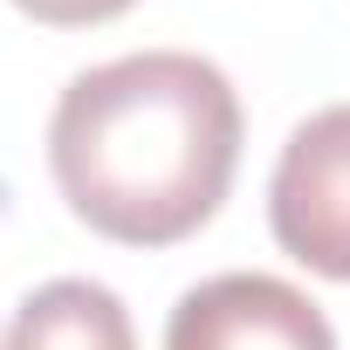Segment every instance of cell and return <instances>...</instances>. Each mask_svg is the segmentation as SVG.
Listing matches in <instances>:
<instances>
[{"label":"cell","mask_w":350,"mask_h":350,"mask_svg":"<svg viewBox=\"0 0 350 350\" xmlns=\"http://www.w3.org/2000/svg\"><path fill=\"white\" fill-rule=\"evenodd\" d=\"M241 165V96L186 49L83 69L49 117V172L83 227L124 247L200 234Z\"/></svg>","instance_id":"obj_1"},{"label":"cell","mask_w":350,"mask_h":350,"mask_svg":"<svg viewBox=\"0 0 350 350\" xmlns=\"http://www.w3.org/2000/svg\"><path fill=\"white\" fill-rule=\"evenodd\" d=\"M268 227L282 254L350 282V103H329L288 131L268 179Z\"/></svg>","instance_id":"obj_2"},{"label":"cell","mask_w":350,"mask_h":350,"mask_svg":"<svg viewBox=\"0 0 350 350\" xmlns=\"http://www.w3.org/2000/svg\"><path fill=\"white\" fill-rule=\"evenodd\" d=\"M165 350H336V329L282 275H213L179 295Z\"/></svg>","instance_id":"obj_3"},{"label":"cell","mask_w":350,"mask_h":350,"mask_svg":"<svg viewBox=\"0 0 350 350\" xmlns=\"http://www.w3.org/2000/svg\"><path fill=\"white\" fill-rule=\"evenodd\" d=\"M0 350H137V329H131V309L117 302V288H103L90 275H62V282H42L35 295H21Z\"/></svg>","instance_id":"obj_4"},{"label":"cell","mask_w":350,"mask_h":350,"mask_svg":"<svg viewBox=\"0 0 350 350\" xmlns=\"http://www.w3.org/2000/svg\"><path fill=\"white\" fill-rule=\"evenodd\" d=\"M14 8L42 28H96V21H117L124 8H137V0H14Z\"/></svg>","instance_id":"obj_5"}]
</instances>
